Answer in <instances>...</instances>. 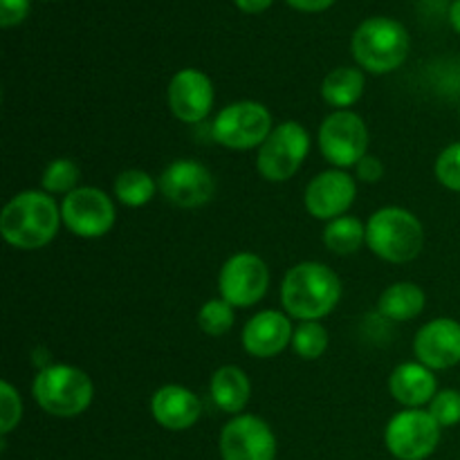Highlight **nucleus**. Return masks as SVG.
I'll list each match as a JSON object with an SVG mask.
<instances>
[{
    "mask_svg": "<svg viewBox=\"0 0 460 460\" xmlns=\"http://www.w3.org/2000/svg\"><path fill=\"white\" fill-rule=\"evenodd\" d=\"M429 413L440 427H454L460 422V391L445 389L431 400Z\"/></svg>",
    "mask_w": 460,
    "mask_h": 460,
    "instance_id": "obj_28",
    "label": "nucleus"
},
{
    "mask_svg": "<svg viewBox=\"0 0 460 460\" xmlns=\"http://www.w3.org/2000/svg\"><path fill=\"white\" fill-rule=\"evenodd\" d=\"M409 54V34L391 18H368L353 36V57L364 70L386 75L404 63Z\"/></svg>",
    "mask_w": 460,
    "mask_h": 460,
    "instance_id": "obj_5",
    "label": "nucleus"
},
{
    "mask_svg": "<svg viewBox=\"0 0 460 460\" xmlns=\"http://www.w3.org/2000/svg\"><path fill=\"white\" fill-rule=\"evenodd\" d=\"M218 283L227 304H232L234 308H250L259 304L268 292L270 270L263 259L243 252L223 265Z\"/></svg>",
    "mask_w": 460,
    "mask_h": 460,
    "instance_id": "obj_10",
    "label": "nucleus"
},
{
    "mask_svg": "<svg viewBox=\"0 0 460 460\" xmlns=\"http://www.w3.org/2000/svg\"><path fill=\"white\" fill-rule=\"evenodd\" d=\"M382 175H385V166H382V162L377 157L364 155L358 162V178L364 180V182H377Z\"/></svg>",
    "mask_w": 460,
    "mask_h": 460,
    "instance_id": "obj_32",
    "label": "nucleus"
},
{
    "mask_svg": "<svg viewBox=\"0 0 460 460\" xmlns=\"http://www.w3.org/2000/svg\"><path fill=\"white\" fill-rule=\"evenodd\" d=\"M34 398L40 409L58 418H72L90 407L94 395L93 380L81 368L52 364L36 376Z\"/></svg>",
    "mask_w": 460,
    "mask_h": 460,
    "instance_id": "obj_4",
    "label": "nucleus"
},
{
    "mask_svg": "<svg viewBox=\"0 0 460 460\" xmlns=\"http://www.w3.org/2000/svg\"><path fill=\"white\" fill-rule=\"evenodd\" d=\"M292 344H295V350L299 358L304 359H317L322 358L323 350L328 346V332L322 323L317 322H304L295 331V337H292Z\"/></svg>",
    "mask_w": 460,
    "mask_h": 460,
    "instance_id": "obj_25",
    "label": "nucleus"
},
{
    "mask_svg": "<svg viewBox=\"0 0 460 460\" xmlns=\"http://www.w3.org/2000/svg\"><path fill=\"white\" fill-rule=\"evenodd\" d=\"M61 218L76 236L99 238L111 232L115 223V207L102 189H75L63 200Z\"/></svg>",
    "mask_w": 460,
    "mask_h": 460,
    "instance_id": "obj_11",
    "label": "nucleus"
},
{
    "mask_svg": "<svg viewBox=\"0 0 460 460\" xmlns=\"http://www.w3.org/2000/svg\"><path fill=\"white\" fill-rule=\"evenodd\" d=\"M169 106L180 121L198 124L205 119L214 106V85L209 76L193 67L180 70L171 79Z\"/></svg>",
    "mask_w": 460,
    "mask_h": 460,
    "instance_id": "obj_14",
    "label": "nucleus"
},
{
    "mask_svg": "<svg viewBox=\"0 0 460 460\" xmlns=\"http://www.w3.org/2000/svg\"><path fill=\"white\" fill-rule=\"evenodd\" d=\"M436 175L440 184L452 191H460V142L445 148L436 160Z\"/></svg>",
    "mask_w": 460,
    "mask_h": 460,
    "instance_id": "obj_30",
    "label": "nucleus"
},
{
    "mask_svg": "<svg viewBox=\"0 0 460 460\" xmlns=\"http://www.w3.org/2000/svg\"><path fill=\"white\" fill-rule=\"evenodd\" d=\"M198 323L211 337H220L234 326V305L225 299H211L198 313Z\"/></svg>",
    "mask_w": 460,
    "mask_h": 460,
    "instance_id": "obj_26",
    "label": "nucleus"
},
{
    "mask_svg": "<svg viewBox=\"0 0 460 460\" xmlns=\"http://www.w3.org/2000/svg\"><path fill=\"white\" fill-rule=\"evenodd\" d=\"M30 12V0H0V22L3 27H13Z\"/></svg>",
    "mask_w": 460,
    "mask_h": 460,
    "instance_id": "obj_31",
    "label": "nucleus"
},
{
    "mask_svg": "<svg viewBox=\"0 0 460 460\" xmlns=\"http://www.w3.org/2000/svg\"><path fill=\"white\" fill-rule=\"evenodd\" d=\"M57 202L40 191L18 193L0 216V232L9 245L18 250L45 247L58 232Z\"/></svg>",
    "mask_w": 460,
    "mask_h": 460,
    "instance_id": "obj_2",
    "label": "nucleus"
},
{
    "mask_svg": "<svg viewBox=\"0 0 460 460\" xmlns=\"http://www.w3.org/2000/svg\"><path fill=\"white\" fill-rule=\"evenodd\" d=\"M211 398L225 413H238L250 402L252 386L238 367H223L211 377Z\"/></svg>",
    "mask_w": 460,
    "mask_h": 460,
    "instance_id": "obj_20",
    "label": "nucleus"
},
{
    "mask_svg": "<svg viewBox=\"0 0 460 460\" xmlns=\"http://www.w3.org/2000/svg\"><path fill=\"white\" fill-rule=\"evenodd\" d=\"M440 429L443 427L429 411L409 409L391 418L386 427V447L400 460H425L438 447Z\"/></svg>",
    "mask_w": 460,
    "mask_h": 460,
    "instance_id": "obj_8",
    "label": "nucleus"
},
{
    "mask_svg": "<svg viewBox=\"0 0 460 460\" xmlns=\"http://www.w3.org/2000/svg\"><path fill=\"white\" fill-rule=\"evenodd\" d=\"M214 137L234 151L263 146L272 133V115L256 102H238L218 112L214 121Z\"/></svg>",
    "mask_w": 460,
    "mask_h": 460,
    "instance_id": "obj_6",
    "label": "nucleus"
},
{
    "mask_svg": "<svg viewBox=\"0 0 460 460\" xmlns=\"http://www.w3.org/2000/svg\"><path fill=\"white\" fill-rule=\"evenodd\" d=\"M153 418L160 422L164 429L182 431L189 429L200 418V400L196 394L178 385L162 386L155 395H153Z\"/></svg>",
    "mask_w": 460,
    "mask_h": 460,
    "instance_id": "obj_18",
    "label": "nucleus"
},
{
    "mask_svg": "<svg viewBox=\"0 0 460 460\" xmlns=\"http://www.w3.org/2000/svg\"><path fill=\"white\" fill-rule=\"evenodd\" d=\"M115 193L124 205L142 207L155 196V182L144 171L130 169L115 180Z\"/></svg>",
    "mask_w": 460,
    "mask_h": 460,
    "instance_id": "obj_24",
    "label": "nucleus"
},
{
    "mask_svg": "<svg viewBox=\"0 0 460 460\" xmlns=\"http://www.w3.org/2000/svg\"><path fill=\"white\" fill-rule=\"evenodd\" d=\"M308 148V130L299 121H286L277 126L259 151L256 164H259L261 175L270 182H283L292 178L304 162Z\"/></svg>",
    "mask_w": 460,
    "mask_h": 460,
    "instance_id": "obj_7",
    "label": "nucleus"
},
{
    "mask_svg": "<svg viewBox=\"0 0 460 460\" xmlns=\"http://www.w3.org/2000/svg\"><path fill=\"white\" fill-rule=\"evenodd\" d=\"M425 308V292L416 283H395L380 296V313L391 322H409Z\"/></svg>",
    "mask_w": 460,
    "mask_h": 460,
    "instance_id": "obj_21",
    "label": "nucleus"
},
{
    "mask_svg": "<svg viewBox=\"0 0 460 460\" xmlns=\"http://www.w3.org/2000/svg\"><path fill=\"white\" fill-rule=\"evenodd\" d=\"M413 350L431 371L456 367L460 362V323L454 319H434L420 328Z\"/></svg>",
    "mask_w": 460,
    "mask_h": 460,
    "instance_id": "obj_15",
    "label": "nucleus"
},
{
    "mask_svg": "<svg viewBox=\"0 0 460 460\" xmlns=\"http://www.w3.org/2000/svg\"><path fill=\"white\" fill-rule=\"evenodd\" d=\"M355 200V180L341 171H326L308 184L305 207L319 220L341 218Z\"/></svg>",
    "mask_w": 460,
    "mask_h": 460,
    "instance_id": "obj_16",
    "label": "nucleus"
},
{
    "mask_svg": "<svg viewBox=\"0 0 460 460\" xmlns=\"http://www.w3.org/2000/svg\"><path fill=\"white\" fill-rule=\"evenodd\" d=\"M79 182V166L72 160H54L43 173V187L49 193H72Z\"/></svg>",
    "mask_w": 460,
    "mask_h": 460,
    "instance_id": "obj_27",
    "label": "nucleus"
},
{
    "mask_svg": "<svg viewBox=\"0 0 460 460\" xmlns=\"http://www.w3.org/2000/svg\"><path fill=\"white\" fill-rule=\"evenodd\" d=\"M364 238H367L364 225L358 218H349V216L335 218L323 232V243L335 254H353L359 250Z\"/></svg>",
    "mask_w": 460,
    "mask_h": 460,
    "instance_id": "obj_23",
    "label": "nucleus"
},
{
    "mask_svg": "<svg viewBox=\"0 0 460 460\" xmlns=\"http://www.w3.org/2000/svg\"><path fill=\"white\" fill-rule=\"evenodd\" d=\"M389 389L404 407H420L436 398V377L425 364H400L389 377Z\"/></svg>",
    "mask_w": 460,
    "mask_h": 460,
    "instance_id": "obj_19",
    "label": "nucleus"
},
{
    "mask_svg": "<svg viewBox=\"0 0 460 460\" xmlns=\"http://www.w3.org/2000/svg\"><path fill=\"white\" fill-rule=\"evenodd\" d=\"M236 4L243 9V12L259 13V12H265V9L272 4V0H236Z\"/></svg>",
    "mask_w": 460,
    "mask_h": 460,
    "instance_id": "obj_34",
    "label": "nucleus"
},
{
    "mask_svg": "<svg viewBox=\"0 0 460 460\" xmlns=\"http://www.w3.org/2000/svg\"><path fill=\"white\" fill-rule=\"evenodd\" d=\"M368 130L362 117L350 111H337L319 130V148L335 166H353L367 155Z\"/></svg>",
    "mask_w": 460,
    "mask_h": 460,
    "instance_id": "obj_9",
    "label": "nucleus"
},
{
    "mask_svg": "<svg viewBox=\"0 0 460 460\" xmlns=\"http://www.w3.org/2000/svg\"><path fill=\"white\" fill-rule=\"evenodd\" d=\"M22 404L21 395L16 394L9 382L0 385V434H9L21 422Z\"/></svg>",
    "mask_w": 460,
    "mask_h": 460,
    "instance_id": "obj_29",
    "label": "nucleus"
},
{
    "mask_svg": "<svg viewBox=\"0 0 460 460\" xmlns=\"http://www.w3.org/2000/svg\"><path fill=\"white\" fill-rule=\"evenodd\" d=\"M367 243L380 259L391 263H407L420 254L425 234L420 220L411 211L386 207L368 220Z\"/></svg>",
    "mask_w": 460,
    "mask_h": 460,
    "instance_id": "obj_3",
    "label": "nucleus"
},
{
    "mask_svg": "<svg viewBox=\"0 0 460 460\" xmlns=\"http://www.w3.org/2000/svg\"><path fill=\"white\" fill-rule=\"evenodd\" d=\"M364 93V75L355 67H337L323 79L322 94L331 106L349 108L362 97Z\"/></svg>",
    "mask_w": 460,
    "mask_h": 460,
    "instance_id": "obj_22",
    "label": "nucleus"
},
{
    "mask_svg": "<svg viewBox=\"0 0 460 460\" xmlns=\"http://www.w3.org/2000/svg\"><path fill=\"white\" fill-rule=\"evenodd\" d=\"M160 189L169 202L182 209L202 207L214 196V175L209 169L193 160H178L160 178Z\"/></svg>",
    "mask_w": 460,
    "mask_h": 460,
    "instance_id": "obj_13",
    "label": "nucleus"
},
{
    "mask_svg": "<svg viewBox=\"0 0 460 460\" xmlns=\"http://www.w3.org/2000/svg\"><path fill=\"white\" fill-rule=\"evenodd\" d=\"M292 326L286 314L265 310L252 317L243 331V346L254 358H274L292 341Z\"/></svg>",
    "mask_w": 460,
    "mask_h": 460,
    "instance_id": "obj_17",
    "label": "nucleus"
},
{
    "mask_svg": "<svg viewBox=\"0 0 460 460\" xmlns=\"http://www.w3.org/2000/svg\"><path fill=\"white\" fill-rule=\"evenodd\" d=\"M340 296V279L322 263H299L283 279V308L301 322H314V319L326 317L337 305Z\"/></svg>",
    "mask_w": 460,
    "mask_h": 460,
    "instance_id": "obj_1",
    "label": "nucleus"
},
{
    "mask_svg": "<svg viewBox=\"0 0 460 460\" xmlns=\"http://www.w3.org/2000/svg\"><path fill=\"white\" fill-rule=\"evenodd\" d=\"M295 9L299 12H323V9L331 7L335 0H288Z\"/></svg>",
    "mask_w": 460,
    "mask_h": 460,
    "instance_id": "obj_33",
    "label": "nucleus"
},
{
    "mask_svg": "<svg viewBox=\"0 0 460 460\" xmlns=\"http://www.w3.org/2000/svg\"><path fill=\"white\" fill-rule=\"evenodd\" d=\"M223 460H274L277 438L268 422L256 416H238L220 434Z\"/></svg>",
    "mask_w": 460,
    "mask_h": 460,
    "instance_id": "obj_12",
    "label": "nucleus"
},
{
    "mask_svg": "<svg viewBox=\"0 0 460 460\" xmlns=\"http://www.w3.org/2000/svg\"><path fill=\"white\" fill-rule=\"evenodd\" d=\"M449 21H452L454 30L460 34V0H456V3L452 4V9H449Z\"/></svg>",
    "mask_w": 460,
    "mask_h": 460,
    "instance_id": "obj_35",
    "label": "nucleus"
}]
</instances>
